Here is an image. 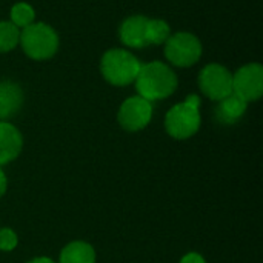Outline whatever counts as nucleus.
<instances>
[{
  "instance_id": "nucleus-1",
  "label": "nucleus",
  "mask_w": 263,
  "mask_h": 263,
  "mask_svg": "<svg viewBox=\"0 0 263 263\" xmlns=\"http://www.w3.org/2000/svg\"><path fill=\"white\" fill-rule=\"evenodd\" d=\"M134 82L139 96L148 102L170 97L179 85L176 72L162 62L142 65Z\"/></svg>"
},
{
  "instance_id": "nucleus-2",
  "label": "nucleus",
  "mask_w": 263,
  "mask_h": 263,
  "mask_svg": "<svg viewBox=\"0 0 263 263\" xmlns=\"http://www.w3.org/2000/svg\"><path fill=\"white\" fill-rule=\"evenodd\" d=\"M199 106L200 99L196 94H191L185 99V102L174 105L165 117L166 133L177 140L194 136L200 128Z\"/></svg>"
},
{
  "instance_id": "nucleus-3",
  "label": "nucleus",
  "mask_w": 263,
  "mask_h": 263,
  "mask_svg": "<svg viewBox=\"0 0 263 263\" xmlns=\"http://www.w3.org/2000/svg\"><path fill=\"white\" fill-rule=\"evenodd\" d=\"M142 63L126 49H109L103 54L100 71L106 82L116 86H126L133 83L140 71Z\"/></svg>"
},
{
  "instance_id": "nucleus-4",
  "label": "nucleus",
  "mask_w": 263,
  "mask_h": 263,
  "mask_svg": "<svg viewBox=\"0 0 263 263\" xmlns=\"http://www.w3.org/2000/svg\"><path fill=\"white\" fill-rule=\"evenodd\" d=\"M18 43L29 59L48 60L59 49V35L46 23H31L20 31Z\"/></svg>"
},
{
  "instance_id": "nucleus-5",
  "label": "nucleus",
  "mask_w": 263,
  "mask_h": 263,
  "mask_svg": "<svg viewBox=\"0 0 263 263\" xmlns=\"http://www.w3.org/2000/svg\"><path fill=\"white\" fill-rule=\"evenodd\" d=\"M202 43L191 32H176L165 42V57L179 68L196 65L202 57Z\"/></svg>"
},
{
  "instance_id": "nucleus-6",
  "label": "nucleus",
  "mask_w": 263,
  "mask_h": 263,
  "mask_svg": "<svg viewBox=\"0 0 263 263\" xmlns=\"http://www.w3.org/2000/svg\"><path fill=\"white\" fill-rule=\"evenodd\" d=\"M199 88L208 99L220 102L233 94V74L222 65H206L199 76Z\"/></svg>"
},
{
  "instance_id": "nucleus-7",
  "label": "nucleus",
  "mask_w": 263,
  "mask_h": 263,
  "mask_svg": "<svg viewBox=\"0 0 263 263\" xmlns=\"http://www.w3.org/2000/svg\"><path fill=\"white\" fill-rule=\"evenodd\" d=\"M233 92L247 103L259 100L263 94V68L259 63L242 66L233 74Z\"/></svg>"
},
{
  "instance_id": "nucleus-8",
  "label": "nucleus",
  "mask_w": 263,
  "mask_h": 263,
  "mask_svg": "<svg viewBox=\"0 0 263 263\" xmlns=\"http://www.w3.org/2000/svg\"><path fill=\"white\" fill-rule=\"evenodd\" d=\"M153 117V105L146 99L136 96L126 99L119 109V123L126 131L143 129Z\"/></svg>"
},
{
  "instance_id": "nucleus-9",
  "label": "nucleus",
  "mask_w": 263,
  "mask_h": 263,
  "mask_svg": "<svg viewBox=\"0 0 263 263\" xmlns=\"http://www.w3.org/2000/svg\"><path fill=\"white\" fill-rule=\"evenodd\" d=\"M146 22L148 17L145 15H133L123 20L119 29L120 42L128 48H146Z\"/></svg>"
},
{
  "instance_id": "nucleus-10",
  "label": "nucleus",
  "mask_w": 263,
  "mask_h": 263,
  "mask_svg": "<svg viewBox=\"0 0 263 263\" xmlns=\"http://www.w3.org/2000/svg\"><path fill=\"white\" fill-rule=\"evenodd\" d=\"M22 146L23 137L20 131L8 122H0V165L9 163L17 159Z\"/></svg>"
},
{
  "instance_id": "nucleus-11",
  "label": "nucleus",
  "mask_w": 263,
  "mask_h": 263,
  "mask_svg": "<svg viewBox=\"0 0 263 263\" xmlns=\"http://www.w3.org/2000/svg\"><path fill=\"white\" fill-rule=\"evenodd\" d=\"M23 105L22 88L9 80L0 82V120L15 116Z\"/></svg>"
},
{
  "instance_id": "nucleus-12",
  "label": "nucleus",
  "mask_w": 263,
  "mask_h": 263,
  "mask_svg": "<svg viewBox=\"0 0 263 263\" xmlns=\"http://www.w3.org/2000/svg\"><path fill=\"white\" fill-rule=\"evenodd\" d=\"M247 106H248V103L243 99H240L237 94L233 92L219 102L216 114L222 123H234L239 119H242V116L247 111Z\"/></svg>"
},
{
  "instance_id": "nucleus-13",
  "label": "nucleus",
  "mask_w": 263,
  "mask_h": 263,
  "mask_svg": "<svg viewBox=\"0 0 263 263\" xmlns=\"http://www.w3.org/2000/svg\"><path fill=\"white\" fill-rule=\"evenodd\" d=\"M60 263H96V251L89 243L71 242L62 250Z\"/></svg>"
},
{
  "instance_id": "nucleus-14",
  "label": "nucleus",
  "mask_w": 263,
  "mask_h": 263,
  "mask_svg": "<svg viewBox=\"0 0 263 263\" xmlns=\"http://www.w3.org/2000/svg\"><path fill=\"white\" fill-rule=\"evenodd\" d=\"M171 35V29L165 20L148 18L146 22V42L148 45H162Z\"/></svg>"
},
{
  "instance_id": "nucleus-15",
  "label": "nucleus",
  "mask_w": 263,
  "mask_h": 263,
  "mask_svg": "<svg viewBox=\"0 0 263 263\" xmlns=\"http://www.w3.org/2000/svg\"><path fill=\"white\" fill-rule=\"evenodd\" d=\"M20 40V29L11 22H0V52L12 51Z\"/></svg>"
},
{
  "instance_id": "nucleus-16",
  "label": "nucleus",
  "mask_w": 263,
  "mask_h": 263,
  "mask_svg": "<svg viewBox=\"0 0 263 263\" xmlns=\"http://www.w3.org/2000/svg\"><path fill=\"white\" fill-rule=\"evenodd\" d=\"M34 18H35V12H34V8L25 2H20V3H15L12 8H11V23H14L18 29L22 28H26L28 25L34 23Z\"/></svg>"
},
{
  "instance_id": "nucleus-17",
  "label": "nucleus",
  "mask_w": 263,
  "mask_h": 263,
  "mask_svg": "<svg viewBox=\"0 0 263 263\" xmlns=\"http://www.w3.org/2000/svg\"><path fill=\"white\" fill-rule=\"evenodd\" d=\"M17 234L9 228L0 230V250L2 251H12L17 247Z\"/></svg>"
},
{
  "instance_id": "nucleus-18",
  "label": "nucleus",
  "mask_w": 263,
  "mask_h": 263,
  "mask_svg": "<svg viewBox=\"0 0 263 263\" xmlns=\"http://www.w3.org/2000/svg\"><path fill=\"white\" fill-rule=\"evenodd\" d=\"M180 263H206L205 262V259L200 256V254H197V253H190V254H186Z\"/></svg>"
},
{
  "instance_id": "nucleus-19",
  "label": "nucleus",
  "mask_w": 263,
  "mask_h": 263,
  "mask_svg": "<svg viewBox=\"0 0 263 263\" xmlns=\"http://www.w3.org/2000/svg\"><path fill=\"white\" fill-rule=\"evenodd\" d=\"M6 185H8L6 176H5V173L2 171V168H0V197L6 193Z\"/></svg>"
},
{
  "instance_id": "nucleus-20",
  "label": "nucleus",
  "mask_w": 263,
  "mask_h": 263,
  "mask_svg": "<svg viewBox=\"0 0 263 263\" xmlns=\"http://www.w3.org/2000/svg\"><path fill=\"white\" fill-rule=\"evenodd\" d=\"M28 263H54L51 259H48V257H37V259H32V260H29Z\"/></svg>"
}]
</instances>
